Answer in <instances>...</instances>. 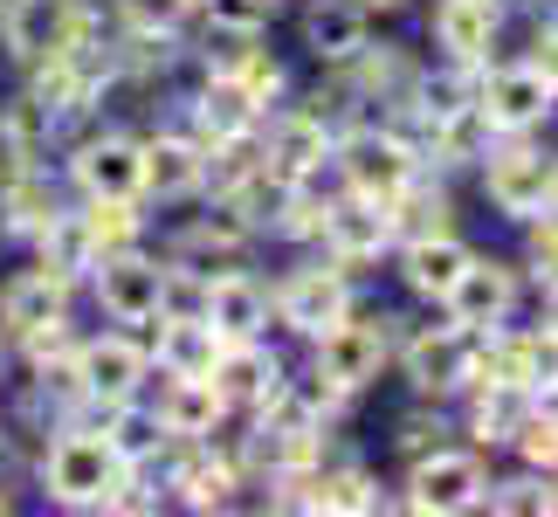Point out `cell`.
<instances>
[{
	"label": "cell",
	"instance_id": "6da1fadb",
	"mask_svg": "<svg viewBox=\"0 0 558 517\" xmlns=\"http://www.w3.org/2000/svg\"><path fill=\"white\" fill-rule=\"evenodd\" d=\"M49 435L56 442H41V456H35V490L56 510H104V497H111V483L124 469L111 456V442H104L90 421H62Z\"/></svg>",
	"mask_w": 558,
	"mask_h": 517
},
{
	"label": "cell",
	"instance_id": "7a4b0ae2",
	"mask_svg": "<svg viewBox=\"0 0 558 517\" xmlns=\"http://www.w3.org/2000/svg\"><path fill=\"white\" fill-rule=\"evenodd\" d=\"M476 187H483L489 214H504L510 228H524L531 214L558 207V145H545L538 132L497 139L476 166Z\"/></svg>",
	"mask_w": 558,
	"mask_h": 517
},
{
	"label": "cell",
	"instance_id": "3957f363",
	"mask_svg": "<svg viewBox=\"0 0 558 517\" xmlns=\"http://www.w3.org/2000/svg\"><path fill=\"white\" fill-rule=\"evenodd\" d=\"M393 373L407 380V394L414 400H462V386L476 380V332L462 325H407L393 317Z\"/></svg>",
	"mask_w": 558,
	"mask_h": 517
},
{
	"label": "cell",
	"instance_id": "277c9868",
	"mask_svg": "<svg viewBox=\"0 0 558 517\" xmlns=\"http://www.w3.org/2000/svg\"><path fill=\"white\" fill-rule=\"evenodd\" d=\"M483 490H489V456L476 442H435L421 456H407V477H400V510L414 517H462V510H483Z\"/></svg>",
	"mask_w": 558,
	"mask_h": 517
},
{
	"label": "cell",
	"instance_id": "5b68a950",
	"mask_svg": "<svg viewBox=\"0 0 558 517\" xmlns=\"http://www.w3.org/2000/svg\"><path fill=\"white\" fill-rule=\"evenodd\" d=\"M331 172L345 193H373V201H393V193L421 172V153L400 124L386 118H352L331 132Z\"/></svg>",
	"mask_w": 558,
	"mask_h": 517
},
{
	"label": "cell",
	"instance_id": "8992f818",
	"mask_svg": "<svg viewBox=\"0 0 558 517\" xmlns=\"http://www.w3.org/2000/svg\"><path fill=\"white\" fill-rule=\"evenodd\" d=\"M304 352H311L304 359L311 373H325L345 400H359L393 373V317L386 311H352V317H338L331 332H317Z\"/></svg>",
	"mask_w": 558,
	"mask_h": 517
},
{
	"label": "cell",
	"instance_id": "52a82bcc",
	"mask_svg": "<svg viewBox=\"0 0 558 517\" xmlns=\"http://www.w3.org/2000/svg\"><path fill=\"white\" fill-rule=\"evenodd\" d=\"M359 311V290H352V269H338V263H296L283 269L269 284V325L276 332H290L296 345H311L317 332H331L338 317H352Z\"/></svg>",
	"mask_w": 558,
	"mask_h": 517
},
{
	"label": "cell",
	"instance_id": "ba28073f",
	"mask_svg": "<svg viewBox=\"0 0 558 517\" xmlns=\"http://www.w3.org/2000/svg\"><path fill=\"white\" fill-rule=\"evenodd\" d=\"M76 394L90 407H111V400H138L153 386V345L132 325H111V332H90L76 338Z\"/></svg>",
	"mask_w": 558,
	"mask_h": 517
},
{
	"label": "cell",
	"instance_id": "9c48e42d",
	"mask_svg": "<svg viewBox=\"0 0 558 517\" xmlns=\"http://www.w3.org/2000/svg\"><path fill=\"white\" fill-rule=\"evenodd\" d=\"M311 249L338 269H366V263H386L393 255V221H386V201L373 193H345L338 187L325 207H317V235Z\"/></svg>",
	"mask_w": 558,
	"mask_h": 517
},
{
	"label": "cell",
	"instance_id": "30bf717a",
	"mask_svg": "<svg viewBox=\"0 0 558 517\" xmlns=\"http://www.w3.org/2000/svg\"><path fill=\"white\" fill-rule=\"evenodd\" d=\"M62 187L76 201H138V132L97 124V132L70 139L62 153Z\"/></svg>",
	"mask_w": 558,
	"mask_h": 517
},
{
	"label": "cell",
	"instance_id": "8fae6325",
	"mask_svg": "<svg viewBox=\"0 0 558 517\" xmlns=\"http://www.w3.org/2000/svg\"><path fill=\"white\" fill-rule=\"evenodd\" d=\"M518 304H524V269L504 263V255H483L476 249L435 311L448 317V325H462V332H497V325L518 317Z\"/></svg>",
	"mask_w": 558,
	"mask_h": 517
},
{
	"label": "cell",
	"instance_id": "7c38bea8",
	"mask_svg": "<svg viewBox=\"0 0 558 517\" xmlns=\"http://www.w3.org/2000/svg\"><path fill=\"white\" fill-rule=\"evenodd\" d=\"M159 276H166V255L153 249H111V255H97V269L83 276V290L97 297V311L111 317V325H132L145 332L159 317Z\"/></svg>",
	"mask_w": 558,
	"mask_h": 517
},
{
	"label": "cell",
	"instance_id": "4fadbf2b",
	"mask_svg": "<svg viewBox=\"0 0 558 517\" xmlns=\"http://www.w3.org/2000/svg\"><path fill=\"white\" fill-rule=\"evenodd\" d=\"M476 104H483V118H489V132H497V139L545 132V124L558 118V91H551V76H538L524 56H510V62H483Z\"/></svg>",
	"mask_w": 558,
	"mask_h": 517
},
{
	"label": "cell",
	"instance_id": "5bb4252c",
	"mask_svg": "<svg viewBox=\"0 0 558 517\" xmlns=\"http://www.w3.org/2000/svg\"><path fill=\"white\" fill-rule=\"evenodd\" d=\"M90 14L97 0H0V49H8L14 70H28V62L83 41Z\"/></svg>",
	"mask_w": 558,
	"mask_h": 517
},
{
	"label": "cell",
	"instance_id": "9a60e30c",
	"mask_svg": "<svg viewBox=\"0 0 558 517\" xmlns=\"http://www.w3.org/2000/svg\"><path fill=\"white\" fill-rule=\"evenodd\" d=\"M201 166L207 145L186 132V124H159V132L138 139V201L145 207H180L201 201Z\"/></svg>",
	"mask_w": 558,
	"mask_h": 517
},
{
	"label": "cell",
	"instance_id": "2e32d148",
	"mask_svg": "<svg viewBox=\"0 0 558 517\" xmlns=\"http://www.w3.org/2000/svg\"><path fill=\"white\" fill-rule=\"evenodd\" d=\"M153 380L159 386H145V400L173 442H214L221 428H234V407L221 400L214 373H153Z\"/></svg>",
	"mask_w": 558,
	"mask_h": 517
},
{
	"label": "cell",
	"instance_id": "e0dca14e",
	"mask_svg": "<svg viewBox=\"0 0 558 517\" xmlns=\"http://www.w3.org/2000/svg\"><path fill=\"white\" fill-rule=\"evenodd\" d=\"M263 104H255L248 91H242V76L234 70H201V83L186 91V104H180V124L201 145H221V139H242V132H263Z\"/></svg>",
	"mask_w": 558,
	"mask_h": 517
},
{
	"label": "cell",
	"instance_id": "ac0fdd59",
	"mask_svg": "<svg viewBox=\"0 0 558 517\" xmlns=\"http://www.w3.org/2000/svg\"><path fill=\"white\" fill-rule=\"evenodd\" d=\"M427 41H435L441 62H462V70L497 62L504 0H435V8H427Z\"/></svg>",
	"mask_w": 558,
	"mask_h": 517
},
{
	"label": "cell",
	"instance_id": "d6986e66",
	"mask_svg": "<svg viewBox=\"0 0 558 517\" xmlns=\"http://www.w3.org/2000/svg\"><path fill=\"white\" fill-rule=\"evenodd\" d=\"M62 317H76V284L70 276H56V269H14L8 284H0V338H28L41 325H62Z\"/></svg>",
	"mask_w": 558,
	"mask_h": 517
},
{
	"label": "cell",
	"instance_id": "ffe728a7",
	"mask_svg": "<svg viewBox=\"0 0 558 517\" xmlns=\"http://www.w3.org/2000/svg\"><path fill=\"white\" fill-rule=\"evenodd\" d=\"M373 41V8L359 0H304L296 8V49H304L317 70H338Z\"/></svg>",
	"mask_w": 558,
	"mask_h": 517
},
{
	"label": "cell",
	"instance_id": "44dd1931",
	"mask_svg": "<svg viewBox=\"0 0 558 517\" xmlns=\"http://www.w3.org/2000/svg\"><path fill=\"white\" fill-rule=\"evenodd\" d=\"M283 373H290V359L276 352L269 338H228L221 352H214V386H221V400L234 407V421L255 414V407L283 386Z\"/></svg>",
	"mask_w": 558,
	"mask_h": 517
},
{
	"label": "cell",
	"instance_id": "7402d4cb",
	"mask_svg": "<svg viewBox=\"0 0 558 517\" xmlns=\"http://www.w3.org/2000/svg\"><path fill=\"white\" fill-rule=\"evenodd\" d=\"M469 255H476V249H469L456 228L407 235V242H393V276H400V290H407V297H421V304H441L448 284L462 276Z\"/></svg>",
	"mask_w": 558,
	"mask_h": 517
},
{
	"label": "cell",
	"instance_id": "603a6c76",
	"mask_svg": "<svg viewBox=\"0 0 558 517\" xmlns=\"http://www.w3.org/2000/svg\"><path fill=\"white\" fill-rule=\"evenodd\" d=\"M201 317L221 332V345H228V338H269V284H263L248 263L214 269V276H207Z\"/></svg>",
	"mask_w": 558,
	"mask_h": 517
},
{
	"label": "cell",
	"instance_id": "cb8c5ba5",
	"mask_svg": "<svg viewBox=\"0 0 558 517\" xmlns=\"http://www.w3.org/2000/svg\"><path fill=\"white\" fill-rule=\"evenodd\" d=\"M531 386H510V380H476L462 386V435L483 448V456H497V448L518 442V428L531 421Z\"/></svg>",
	"mask_w": 558,
	"mask_h": 517
},
{
	"label": "cell",
	"instance_id": "d4e9b609",
	"mask_svg": "<svg viewBox=\"0 0 558 517\" xmlns=\"http://www.w3.org/2000/svg\"><path fill=\"white\" fill-rule=\"evenodd\" d=\"M373 510H386V490L359 456H325L311 469V517H373Z\"/></svg>",
	"mask_w": 558,
	"mask_h": 517
},
{
	"label": "cell",
	"instance_id": "484cf974",
	"mask_svg": "<svg viewBox=\"0 0 558 517\" xmlns=\"http://www.w3.org/2000/svg\"><path fill=\"white\" fill-rule=\"evenodd\" d=\"M28 249H35V263L41 269H56V276H70V284L83 290V276L97 269V235H90V221H83V207L70 201V207H56L49 221H41L35 235H28Z\"/></svg>",
	"mask_w": 558,
	"mask_h": 517
},
{
	"label": "cell",
	"instance_id": "4316f807",
	"mask_svg": "<svg viewBox=\"0 0 558 517\" xmlns=\"http://www.w3.org/2000/svg\"><path fill=\"white\" fill-rule=\"evenodd\" d=\"M56 207H70V201H62V172H49V159H35L28 172L0 180V235L8 242H28Z\"/></svg>",
	"mask_w": 558,
	"mask_h": 517
},
{
	"label": "cell",
	"instance_id": "83f0119b",
	"mask_svg": "<svg viewBox=\"0 0 558 517\" xmlns=\"http://www.w3.org/2000/svg\"><path fill=\"white\" fill-rule=\"evenodd\" d=\"M145 345H153V373H214L221 332H214L207 317H153Z\"/></svg>",
	"mask_w": 558,
	"mask_h": 517
},
{
	"label": "cell",
	"instance_id": "f1b7e54d",
	"mask_svg": "<svg viewBox=\"0 0 558 517\" xmlns=\"http://www.w3.org/2000/svg\"><path fill=\"white\" fill-rule=\"evenodd\" d=\"M448 214H456V201H448L441 180H427V166L407 180L393 201H386V221H393V242H407V235H435L448 228Z\"/></svg>",
	"mask_w": 558,
	"mask_h": 517
},
{
	"label": "cell",
	"instance_id": "f546056e",
	"mask_svg": "<svg viewBox=\"0 0 558 517\" xmlns=\"http://www.w3.org/2000/svg\"><path fill=\"white\" fill-rule=\"evenodd\" d=\"M483 504L497 510V517H558V483L545 477V469H510V477H497L489 469V490H483Z\"/></svg>",
	"mask_w": 558,
	"mask_h": 517
},
{
	"label": "cell",
	"instance_id": "4dcf8cb0",
	"mask_svg": "<svg viewBox=\"0 0 558 517\" xmlns=\"http://www.w3.org/2000/svg\"><path fill=\"white\" fill-rule=\"evenodd\" d=\"M104 14L118 35H186L201 21V0H111Z\"/></svg>",
	"mask_w": 558,
	"mask_h": 517
},
{
	"label": "cell",
	"instance_id": "1f68e13d",
	"mask_svg": "<svg viewBox=\"0 0 558 517\" xmlns=\"http://www.w3.org/2000/svg\"><path fill=\"white\" fill-rule=\"evenodd\" d=\"M76 207H83V221H90L104 255L145 242V201H76Z\"/></svg>",
	"mask_w": 558,
	"mask_h": 517
},
{
	"label": "cell",
	"instance_id": "d6a6232c",
	"mask_svg": "<svg viewBox=\"0 0 558 517\" xmlns=\"http://www.w3.org/2000/svg\"><path fill=\"white\" fill-rule=\"evenodd\" d=\"M234 76H242V91L263 104V111H276V104H290V62L269 49V41H255V49L234 62Z\"/></svg>",
	"mask_w": 558,
	"mask_h": 517
},
{
	"label": "cell",
	"instance_id": "836d02e7",
	"mask_svg": "<svg viewBox=\"0 0 558 517\" xmlns=\"http://www.w3.org/2000/svg\"><path fill=\"white\" fill-rule=\"evenodd\" d=\"M448 435V421H441V400H414L407 414L393 421V448L400 456H421V448H435Z\"/></svg>",
	"mask_w": 558,
	"mask_h": 517
},
{
	"label": "cell",
	"instance_id": "e575fe53",
	"mask_svg": "<svg viewBox=\"0 0 558 517\" xmlns=\"http://www.w3.org/2000/svg\"><path fill=\"white\" fill-rule=\"evenodd\" d=\"M283 14V0H201V21L214 28H248V35H269V21Z\"/></svg>",
	"mask_w": 558,
	"mask_h": 517
},
{
	"label": "cell",
	"instance_id": "d590c367",
	"mask_svg": "<svg viewBox=\"0 0 558 517\" xmlns=\"http://www.w3.org/2000/svg\"><path fill=\"white\" fill-rule=\"evenodd\" d=\"M524 235H531V255H524V269L538 276V290H545V284H558V207L531 214V221H524Z\"/></svg>",
	"mask_w": 558,
	"mask_h": 517
},
{
	"label": "cell",
	"instance_id": "8d00e7d4",
	"mask_svg": "<svg viewBox=\"0 0 558 517\" xmlns=\"http://www.w3.org/2000/svg\"><path fill=\"white\" fill-rule=\"evenodd\" d=\"M551 380H558V332L531 325L524 332V386L538 394V386H551Z\"/></svg>",
	"mask_w": 558,
	"mask_h": 517
},
{
	"label": "cell",
	"instance_id": "74e56055",
	"mask_svg": "<svg viewBox=\"0 0 558 517\" xmlns=\"http://www.w3.org/2000/svg\"><path fill=\"white\" fill-rule=\"evenodd\" d=\"M524 62L538 76H551V91H558V14H538L531 21V49H524Z\"/></svg>",
	"mask_w": 558,
	"mask_h": 517
},
{
	"label": "cell",
	"instance_id": "f35d334b",
	"mask_svg": "<svg viewBox=\"0 0 558 517\" xmlns=\"http://www.w3.org/2000/svg\"><path fill=\"white\" fill-rule=\"evenodd\" d=\"M538 325L558 332V284H545V304H538Z\"/></svg>",
	"mask_w": 558,
	"mask_h": 517
},
{
	"label": "cell",
	"instance_id": "ab89813d",
	"mask_svg": "<svg viewBox=\"0 0 558 517\" xmlns=\"http://www.w3.org/2000/svg\"><path fill=\"white\" fill-rule=\"evenodd\" d=\"M531 400H538L545 414H558V380H551V386H538V394H531Z\"/></svg>",
	"mask_w": 558,
	"mask_h": 517
},
{
	"label": "cell",
	"instance_id": "60d3db41",
	"mask_svg": "<svg viewBox=\"0 0 558 517\" xmlns=\"http://www.w3.org/2000/svg\"><path fill=\"white\" fill-rule=\"evenodd\" d=\"M359 8H379L386 14V8H407V0H359Z\"/></svg>",
	"mask_w": 558,
	"mask_h": 517
},
{
	"label": "cell",
	"instance_id": "b9f144b4",
	"mask_svg": "<svg viewBox=\"0 0 558 517\" xmlns=\"http://www.w3.org/2000/svg\"><path fill=\"white\" fill-rule=\"evenodd\" d=\"M0 448H8V414H0Z\"/></svg>",
	"mask_w": 558,
	"mask_h": 517
},
{
	"label": "cell",
	"instance_id": "7bdbcfd3",
	"mask_svg": "<svg viewBox=\"0 0 558 517\" xmlns=\"http://www.w3.org/2000/svg\"><path fill=\"white\" fill-rule=\"evenodd\" d=\"M0 365H8V338H0Z\"/></svg>",
	"mask_w": 558,
	"mask_h": 517
},
{
	"label": "cell",
	"instance_id": "ee69618b",
	"mask_svg": "<svg viewBox=\"0 0 558 517\" xmlns=\"http://www.w3.org/2000/svg\"><path fill=\"white\" fill-rule=\"evenodd\" d=\"M551 483H558V469H551Z\"/></svg>",
	"mask_w": 558,
	"mask_h": 517
}]
</instances>
